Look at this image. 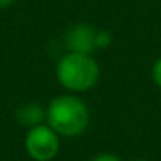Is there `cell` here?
<instances>
[{"label":"cell","instance_id":"1","mask_svg":"<svg viewBox=\"0 0 161 161\" xmlns=\"http://www.w3.org/2000/svg\"><path fill=\"white\" fill-rule=\"evenodd\" d=\"M46 123L60 137H77L87 130L90 112L79 97L73 93L58 95L46 108Z\"/></svg>","mask_w":161,"mask_h":161},{"label":"cell","instance_id":"2","mask_svg":"<svg viewBox=\"0 0 161 161\" xmlns=\"http://www.w3.org/2000/svg\"><path fill=\"white\" fill-rule=\"evenodd\" d=\"M100 65L92 54L66 52L55 66V77L58 84L71 92L82 93L92 90L100 80Z\"/></svg>","mask_w":161,"mask_h":161},{"label":"cell","instance_id":"3","mask_svg":"<svg viewBox=\"0 0 161 161\" xmlns=\"http://www.w3.org/2000/svg\"><path fill=\"white\" fill-rule=\"evenodd\" d=\"M24 145L33 161H52L60 152V136L47 123H41L29 128Z\"/></svg>","mask_w":161,"mask_h":161},{"label":"cell","instance_id":"4","mask_svg":"<svg viewBox=\"0 0 161 161\" xmlns=\"http://www.w3.org/2000/svg\"><path fill=\"white\" fill-rule=\"evenodd\" d=\"M95 33L97 29L87 22H76L68 27L63 41L68 52L92 54L95 47Z\"/></svg>","mask_w":161,"mask_h":161},{"label":"cell","instance_id":"5","mask_svg":"<svg viewBox=\"0 0 161 161\" xmlns=\"http://www.w3.org/2000/svg\"><path fill=\"white\" fill-rule=\"evenodd\" d=\"M14 115H16L18 123L25 128H33L36 125L46 123V108H43L40 103H35V101L21 104L16 109Z\"/></svg>","mask_w":161,"mask_h":161},{"label":"cell","instance_id":"6","mask_svg":"<svg viewBox=\"0 0 161 161\" xmlns=\"http://www.w3.org/2000/svg\"><path fill=\"white\" fill-rule=\"evenodd\" d=\"M111 44H112V33L109 30H104V29L97 30V33H95V47L103 51V49L109 47Z\"/></svg>","mask_w":161,"mask_h":161},{"label":"cell","instance_id":"7","mask_svg":"<svg viewBox=\"0 0 161 161\" xmlns=\"http://www.w3.org/2000/svg\"><path fill=\"white\" fill-rule=\"evenodd\" d=\"M152 79L158 89H161V57L155 60L153 66H152Z\"/></svg>","mask_w":161,"mask_h":161},{"label":"cell","instance_id":"8","mask_svg":"<svg viewBox=\"0 0 161 161\" xmlns=\"http://www.w3.org/2000/svg\"><path fill=\"white\" fill-rule=\"evenodd\" d=\"M89 161H122L119 155L115 153H111V152H103V153H98L95 156H92Z\"/></svg>","mask_w":161,"mask_h":161},{"label":"cell","instance_id":"9","mask_svg":"<svg viewBox=\"0 0 161 161\" xmlns=\"http://www.w3.org/2000/svg\"><path fill=\"white\" fill-rule=\"evenodd\" d=\"M16 3V0H0V10H7Z\"/></svg>","mask_w":161,"mask_h":161},{"label":"cell","instance_id":"10","mask_svg":"<svg viewBox=\"0 0 161 161\" xmlns=\"http://www.w3.org/2000/svg\"><path fill=\"white\" fill-rule=\"evenodd\" d=\"M133 161H147V159H142V158H137V159H133Z\"/></svg>","mask_w":161,"mask_h":161}]
</instances>
